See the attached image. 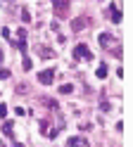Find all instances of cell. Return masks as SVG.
<instances>
[{
	"label": "cell",
	"mask_w": 133,
	"mask_h": 147,
	"mask_svg": "<svg viewBox=\"0 0 133 147\" xmlns=\"http://www.w3.org/2000/svg\"><path fill=\"white\" fill-rule=\"evenodd\" d=\"M74 57H76V59H88V62H90V59H93V52H90L88 45L81 43V45H76V48H74Z\"/></svg>",
	"instance_id": "1"
},
{
	"label": "cell",
	"mask_w": 133,
	"mask_h": 147,
	"mask_svg": "<svg viewBox=\"0 0 133 147\" xmlns=\"http://www.w3.org/2000/svg\"><path fill=\"white\" fill-rule=\"evenodd\" d=\"M38 81H41L43 86H52V81H55V71H52V69H43V71H38Z\"/></svg>",
	"instance_id": "2"
},
{
	"label": "cell",
	"mask_w": 133,
	"mask_h": 147,
	"mask_svg": "<svg viewBox=\"0 0 133 147\" xmlns=\"http://www.w3.org/2000/svg\"><path fill=\"white\" fill-rule=\"evenodd\" d=\"M52 7H55L57 17H66V10H69V3H66V0H52Z\"/></svg>",
	"instance_id": "3"
},
{
	"label": "cell",
	"mask_w": 133,
	"mask_h": 147,
	"mask_svg": "<svg viewBox=\"0 0 133 147\" xmlns=\"http://www.w3.org/2000/svg\"><path fill=\"white\" fill-rule=\"evenodd\" d=\"M86 26H88V19H86V17H76V19H71V31H74V33L83 31Z\"/></svg>",
	"instance_id": "4"
},
{
	"label": "cell",
	"mask_w": 133,
	"mask_h": 147,
	"mask_svg": "<svg viewBox=\"0 0 133 147\" xmlns=\"http://www.w3.org/2000/svg\"><path fill=\"white\" fill-rule=\"evenodd\" d=\"M114 43V38H112V36L109 33H100V45H102V48H107L109 50V45Z\"/></svg>",
	"instance_id": "5"
},
{
	"label": "cell",
	"mask_w": 133,
	"mask_h": 147,
	"mask_svg": "<svg viewBox=\"0 0 133 147\" xmlns=\"http://www.w3.org/2000/svg\"><path fill=\"white\" fill-rule=\"evenodd\" d=\"M69 147H88V142H86V138H71L69 140Z\"/></svg>",
	"instance_id": "6"
},
{
	"label": "cell",
	"mask_w": 133,
	"mask_h": 147,
	"mask_svg": "<svg viewBox=\"0 0 133 147\" xmlns=\"http://www.w3.org/2000/svg\"><path fill=\"white\" fill-rule=\"evenodd\" d=\"M109 10H112V22H114V24H119V22H121V10H119L117 5H112Z\"/></svg>",
	"instance_id": "7"
},
{
	"label": "cell",
	"mask_w": 133,
	"mask_h": 147,
	"mask_svg": "<svg viewBox=\"0 0 133 147\" xmlns=\"http://www.w3.org/2000/svg\"><path fill=\"white\" fill-rule=\"evenodd\" d=\"M22 69H24V71H31V69H33V62H31V57H29V55H24V59H22Z\"/></svg>",
	"instance_id": "8"
},
{
	"label": "cell",
	"mask_w": 133,
	"mask_h": 147,
	"mask_svg": "<svg viewBox=\"0 0 133 147\" xmlns=\"http://www.w3.org/2000/svg\"><path fill=\"white\" fill-rule=\"evenodd\" d=\"M95 76H98V78H107V67H105V64H100V67L95 69Z\"/></svg>",
	"instance_id": "9"
},
{
	"label": "cell",
	"mask_w": 133,
	"mask_h": 147,
	"mask_svg": "<svg viewBox=\"0 0 133 147\" xmlns=\"http://www.w3.org/2000/svg\"><path fill=\"white\" fill-rule=\"evenodd\" d=\"M71 90H74V86H71V83H64V86H60V93H62V95H69Z\"/></svg>",
	"instance_id": "10"
},
{
	"label": "cell",
	"mask_w": 133,
	"mask_h": 147,
	"mask_svg": "<svg viewBox=\"0 0 133 147\" xmlns=\"http://www.w3.org/2000/svg\"><path fill=\"white\" fill-rule=\"evenodd\" d=\"M38 55H41V57H45V59H48V57H52V52H50V50H45V45H41V48H38Z\"/></svg>",
	"instance_id": "11"
},
{
	"label": "cell",
	"mask_w": 133,
	"mask_h": 147,
	"mask_svg": "<svg viewBox=\"0 0 133 147\" xmlns=\"http://www.w3.org/2000/svg\"><path fill=\"white\" fill-rule=\"evenodd\" d=\"M22 22H31V12H29V10H24V7H22Z\"/></svg>",
	"instance_id": "12"
},
{
	"label": "cell",
	"mask_w": 133,
	"mask_h": 147,
	"mask_svg": "<svg viewBox=\"0 0 133 147\" xmlns=\"http://www.w3.org/2000/svg\"><path fill=\"white\" fill-rule=\"evenodd\" d=\"M0 36H3V38H12V31L10 29H0Z\"/></svg>",
	"instance_id": "13"
},
{
	"label": "cell",
	"mask_w": 133,
	"mask_h": 147,
	"mask_svg": "<svg viewBox=\"0 0 133 147\" xmlns=\"http://www.w3.org/2000/svg\"><path fill=\"white\" fill-rule=\"evenodd\" d=\"M17 90H19V93H29V83H19Z\"/></svg>",
	"instance_id": "14"
},
{
	"label": "cell",
	"mask_w": 133,
	"mask_h": 147,
	"mask_svg": "<svg viewBox=\"0 0 133 147\" xmlns=\"http://www.w3.org/2000/svg\"><path fill=\"white\" fill-rule=\"evenodd\" d=\"M3 131H5L7 135H12V123H5V126H3Z\"/></svg>",
	"instance_id": "15"
},
{
	"label": "cell",
	"mask_w": 133,
	"mask_h": 147,
	"mask_svg": "<svg viewBox=\"0 0 133 147\" xmlns=\"http://www.w3.org/2000/svg\"><path fill=\"white\" fill-rule=\"evenodd\" d=\"M5 116H7V107L0 105V119H5Z\"/></svg>",
	"instance_id": "16"
},
{
	"label": "cell",
	"mask_w": 133,
	"mask_h": 147,
	"mask_svg": "<svg viewBox=\"0 0 133 147\" xmlns=\"http://www.w3.org/2000/svg\"><path fill=\"white\" fill-rule=\"evenodd\" d=\"M0 78H10V69H0Z\"/></svg>",
	"instance_id": "17"
},
{
	"label": "cell",
	"mask_w": 133,
	"mask_h": 147,
	"mask_svg": "<svg viewBox=\"0 0 133 147\" xmlns=\"http://www.w3.org/2000/svg\"><path fill=\"white\" fill-rule=\"evenodd\" d=\"M3 57H5V55H3V50H0V62H3Z\"/></svg>",
	"instance_id": "18"
}]
</instances>
